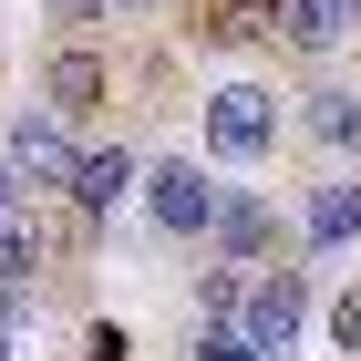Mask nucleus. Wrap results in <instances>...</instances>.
Masks as SVG:
<instances>
[{
    "mask_svg": "<svg viewBox=\"0 0 361 361\" xmlns=\"http://www.w3.org/2000/svg\"><path fill=\"white\" fill-rule=\"evenodd\" d=\"M300 320H310V279L300 269H248V300H238V320H207V331H238L248 351H289L300 341Z\"/></svg>",
    "mask_w": 361,
    "mask_h": 361,
    "instance_id": "obj_1",
    "label": "nucleus"
},
{
    "mask_svg": "<svg viewBox=\"0 0 361 361\" xmlns=\"http://www.w3.org/2000/svg\"><path fill=\"white\" fill-rule=\"evenodd\" d=\"M217 207H227V186L207 166H186V155L145 166V217L166 227V238H217Z\"/></svg>",
    "mask_w": 361,
    "mask_h": 361,
    "instance_id": "obj_2",
    "label": "nucleus"
},
{
    "mask_svg": "<svg viewBox=\"0 0 361 361\" xmlns=\"http://www.w3.org/2000/svg\"><path fill=\"white\" fill-rule=\"evenodd\" d=\"M269 145H279V93H269V83H227L217 104H207V155L258 166Z\"/></svg>",
    "mask_w": 361,
    "mask_h": 361,
    "instance_id": "obj_3",
    "label": "nucleus"
},
{
    "mask_svg": "<svg viewBox=\"0 0 361 361\" xmlns=\"http://www.w3.org/2000/svg\"><path fill=\"white\" fill-rule=\"evenodd\" d=\"M0 155H11V176H21V186H73V176H83V145H73V124H62V114H21V124L0 135Z\"/></svg>",
    "mask_w": 361,
    "mask_h": 361,
    "instance_id": "obj_4",
    "label": "nucleus"
},
{
    "mask_svg": "<svg viewBox=\"0 0 361 361\" xmlns=\"http://www.w3.org/2000/svg\"><path fill=\"white\" fill-rule=\"evenodd\" d=\"M269 248H279V217H269V196H248V186H238V196L217 207V258H238V269H258Z\"/></svg>",
    "mask_w": 361,
    "mask_h": 361,
    "instance_id": "obj_5",
    "label": "nucleus"
},
{
    "mask_svg": "<svg viewBox=\"0 0 361 361\" xmlns=\"http://www.w3.org/2000/svg\"><path fill=\"white\" fill-rule=\"evenodd\" d=\"M93 104H104V52H52L42 62V114L73 124V114H93Z\"/></svg>",
    "mask_w": 361,
    "mask_h": 361,
    "instance_id": "obj_6",
    "label": "nucleus"
},
{
    "mask_svg": "<svg viewBox=\"0 0 361 361\" xmlns=\"http://www.w3.org/2000/svg\"><path fill=\"white\" fill-rule=\"evenodd\" d=\"M279 31L300 42V52H331L361 31V0H279Z\"/></svg>",
    "mask_w": 361,
    "mask_h": 361,
    "instance_id": "obj_7",
    "label": "nucleus"
},
{
    "mask_svg": "<svg viewBox=\"0 0 361 361\" xmlns=\"http://www.w3.org/2000/svg\"><path fill=\"white\" fill-rule=\"evenodd\" d=\"M124 186H135V155H124V145H104V155H83V176H73V207H93V217H104V207H124Z\"/></svg>",
    "mask_w": 361,
    "mask_h": 361,
    "instance_id": "obj_8",
    "label": "nucleus"
},
{
    "mask_svg": "<svg viewBox=\"0 0 361 361\" xmlns=\"http://www.w3.org/2000/svg\"><path fill=\"white\" fill-rule=\"evenodd\" d=\"M361 238V186H320L310 196V248H351Z\"/></svg>",
    "mask_w": 361,
    "mask_h": 361,
    "instance_id": "obj_9",
    "label": "nucleus"
},
{
    "mask_svg": "<svg viewBox=\"0 0 361 361\" xmlns=\"http://www.w3.org/2000/svg\"><path fill=\"white\" fill-rule=\"evenodd\" d=\"M310 135L331 145V155H361V83H341V93H320V104H310Z\"/></svg>",
    "mask_w": 361,
    "mask_h": 361,
    "instance_id": "obj_10",
    "label": "nucleus"
},
{
    "mask_svg": "<svg viewBox=\"0 0 361 361\" xmlns=\"http://www.w3.org/2000/svg\"><path fill=\"white\" fill-rule=\"evenodd\" d=\"M31 269H42V227H31V217H0V289H21Z\"/></svg>",
    "mask_w": 361,
    "mask_h": 361,
    "instance_id": "obj_11",
    "label": "nucleus"
},
{
    "mask_svg": "<svg viewBox=\"0 0 361 361\" xmlns=\"http://www.w3.org/2000/svg\"><path fill=\"white\" fill-rule=\"evenodd\" d=\"M269 21H279V0H217L207 11V42H258Z\"/></svg>",
    "mask_w": 361,
    "mask_h": 361,
    "instance_id": "obj_12",
    "label": "nucleus"
},
{
    "mask_svg": "<svg viewBox=\"0 0 361 361\" xmlns=\"http://www.w3.org/2000/svg\"><path fill=\"white\" fill-rule=\"evenodd\" d=\"M186 361H269V351H248L238 331H196V351H186Z\"/></svg>",
    "mask_w": 361,
    "mask_h": 361,
    "instance_id": "obj_13",
    "label": "nucleus"
},
{
    "mask_svg": "<svg viewBox=\"0 0 361 361\" xmlns=\"http://www.w3.org/2000/svg\"><path fill=\"white\" fill-rule=\"evenodd\" d=\"M331 341H341V351H361V289H341V300H331Z\"/></svg>",
    "mask_w": 361,
    "mask_h": 361,
    "instance_id": "obj_14",
    "label": "nucleus"
},
{
    "mask_svg": "<svg viewBox=\"0 0 361 361\" xmlns=\"http://www.w3.org/2000/svg\"><path fill=\"white\" fill-rule=\"evenodd\" d=\"M0 217H21V176H11V155H0Z\"/></svg>",
    "mask_w": 361,
    "mask_h": 361,
    "instance_id": "obj_15",
    "label": "nucleus"
},
{
    "mask_svg": "<svg viewBox=\"0 0 361 361\" xmlns=\"http://www.w3.org/2000/svg\"><path fill=\"white\" fill-rule=\"evenodd\" d=\"M73 11H114V0H73Z\"/></svg>",
    "mask_w": 361,
    "mask_h": 361,
    "instance_id": "obj_16",
    "label": "nucleus"
},
{
    "mask_svg": "<svg viewBox=\"0 0 361 361\" xmlns=\"http://www.w3.org/2000/svg\"><path fill=\"white\" fill-rule=\"evenodd\" d=\"M0 320H11V289H0Z\"/></svg>",
    "mask_w": 361,
    "mask_h": 361,
    "instance_id": "obj_17",
    "label": "nucleus"
}]
</instances>
